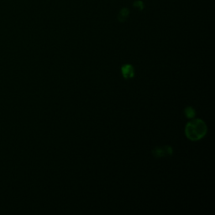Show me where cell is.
Instances as JSON below:
<instances>
[{"mask_svg": "<svg viewBox=\"0 0 215 215\" xmlns=\"http://www.w3.org/2000/svg\"><path fill=\"white\" fill-rule=\"evenodd\" d=\"M208 131L205 122L199 119L190 121L185 127L186 136L192 141H197L203 139Z\"/></svg>", "mask_w": 215, "mask_h": 215, "instance_id": "obj_1", "label": "cell"}, {"mask_svg": "<svg viewBox=\"0 0 215 215\" xmlns=\"http://www.w3.org/2000/svg\"><path fill=\"white\" fill-rule=\"evenodd\" d=\"M172 154H173V149L170 145H164V146L155 147L152 150V155L155 158L171 156Z\"/></svg>", "mask_w": 215, "mask_h": 215, "instance_id": "obj_2", "label": "cell"}, {"mask_svg": "<svg viewBox=\"0 0 215 215\" xmlns=\"http://www.w3.org/2000/svg\"><path fill=\"white\" fill-rule=\"evenodd\" d=\"M133 5H134V7L137 8L139 11H142L144 8H145V4H144L143 1H141V0H136V1H135Z\"/></svg>", "mask_w": 215, "mask_h": 215, "instance_id": "obj_6", "label": "cell"}, {"mask_svg": "<svg viewBox=\"0 0 215 215\" xmlns=\"http://www.w3.org/2000/svg\"><path fill=\"white\" fill-rule=\"evenodd\" d=\"M184 114L187 118L188 119H193L196 115V111L193 107H187L184 109Z\"/></svg>", "mask_w": 215, "mask_h": 215, "instance_id": "obj_5", "label": "cell"}, {"mask_svg": "<svg viewBox=\"0 0 215 215\" xmlns=\"http://www.w3.org/2000/svg\"><path fill=\"white\" fill-rule=\"evenodd\" d=\"M121 72L125 79H130L135 76V69L130 64H125L121 67Z\"/></svg>", "mask_w": 215, "mask_h": 215, "instance_id": "obj_3", "label": "cell"}, {"mask_svg": "<svg viewBox=\"0 0 215 215\" xmlns=\"http://www.w3.org/2000/svg\"><path fill=\"white\" fill-rule=\"evenodd\" d=\"M129 15V10L127 8H122L119 13L118 14L117 19L119 20V22L123 23L126 21V19H128Z\"/></svg>", "mask_w": 215, "mask_h": 215, "instance_id": "obj_4", "label": "cell"}]
</instances>
